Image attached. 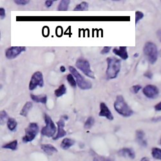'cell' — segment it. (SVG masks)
Instances as JSON below:
<instances>
[{
  "label": "cell",
  "mask_w": 161,
  "mask_h": 161,
  "mask_svg": "<svg viewBox=\"0 0 161 161\" xmlns=\"http://www.w3.org/2000/svg\"><path fill=\"white\" fill-rule=\"evenodd\" d=\"M107 68L106 71V78L108 79H113L116 78L121 67V61L116 57H108L106 59Z\"/></svg>",
  "instance_id": "obj_1"
},
{
  "label": "cell",
  "mask_w": 161,
  "mask_h": 161,
  "mask_svg": "<svg viewBox=\"0 0 161 161\" xmlns=\"http://www.w3.org/2000/svg\"><path fill=\"white\" fill-rule=\"evenodd\" d=\"M113 106L116 111L122 117H129L133 114V110L126 102L124 97L121 95L117 96Z\"/></svg>",
  "instance_id": "obj_2"
},
{
  "label": "cell",
  "mask_w": 161,
  "mask_h": 161,
  "mask_svg": "<svg viewBox=\"0 0 161 161\" xmlns=\"http://www.w3.org/2000/svg\"><path fill=\"white\" fill-rule=\"evenodd\" d=\"M143 52L145 57L150 64L153 65L156 63L158 59L159 52L157 45L151 41L146 43L144 46Z\"/></svg>",
  "instance_id": "obj_3"
},
{
  "label": "cell",
  "mask_w": 161,
  "mask_h": 161,
  "mask_svg": "<svg viewBox=\"0 0 161 161\" xmlns=\"http://www.w3.org/2000/svg\"><path fill=\"white\" fill-rule=\"evenodd\" d=\"M70 73L73 75L74 78L75 79L77 85H78L79 88L81 90H89L92 87L91 83L89 81L86 79L84 77L76 70L74 66H70L68 67Z\"/></svg>",
  "instance_id": "obj_4"
},
{
  "label": "cell",
  "mask_w": 161,
  "mask_h": 161,
  "mask_svg": "<svg viewBox=\"0 0 161 161\" xmlns=\"http://www.w3.org/2000/svg\"><path fill=\"white\" fill-rule=\"evenodd\" d=\"M44 122L46 126L41 129V135L47 137H53L57 130L54 122L47 114H44Z\"/></svg>",
  "instance_id": "obj_5"
},
{
  "label": "cell",
  "mask_w": 161,
  "mask_h": 161,
  "mask_svg": "<svg viewBox=\"0 0 161 161\" xmlns=\"http://www.w3.org/2000/svg\"><path fill=\"white\" fill-rule=\"evenodd\" d=\"M75 66L77 68H79L84 74L88 77V78L91 79H95L94 72L91 70L90 63L87 59L83 58H80L78 59L76 61Z\"/></svg>",
  "instance_id": "obj_6"
},
{
  "label": "cell",
  "mask_w": 161,
  "mask_h": 161,
  "mask_svg": "<svg viewBox=\"0 0 161 161\" xmlns=\"http://www.w3.org/2000/svg\"><path fill=\"white\" fill-rule=\"evenodd\" d=\"M38 132H39V126L37 124L36 122H31L25 129V135L23 137V141L24 142L32 141Z\"/></svg>",
  "instance_id": "obj_7"
},
{
  "label": "cell",
  "mask_w": 161,
  "mask_h": 161,
  "mask_svg": "<svg viewBox=\"0 0 161 161\" xmlns=\"http://www.w3.org/2000/svg\"><path fill=\"white\" fill-rule=\"evenodd\" d=\"M44 85L43 75L41 72H36L32 76L29 83V90H34L36 87H43Z\"/></svg>",
  "instance_id": "obj_8"
},
{
  "label": "cell",
  "mask_w": 161,
  "mask_h": 161,
  "mask_svg": "<svg viewBox=\"0 0 161 161\" xmlns=\"http://www.w3.org/2000/svg\"><path fill=\"white\" fill-rule=\"evenodd\" d=\"M143 94L148 99H154L159 95V89L157 86L148 85L142 89Z\"/></svg>",
  "instance_id": "obj_9"
},
{
  "label": "cell",
  "mask_w": 161,
  "mask_h": 161,
  "mask_svg": "<svg viewBox=\"0 0 161 161\" xmlns=\"http://www.w3.org/2000/svg\"><path fill=\"white\" fill-rule=\"evenodd\" d=\"M25 50L26 48L25 47H12L6 50L5 56L7 59H13Z\"/></svg>",
  "instance_id": "obj_10"
},
{
  "label": "cell",
  "mask_w": 161,
  "mask_h": 161,
  "mask_svg": "<svg viewBox=\"0 0 161 161\" xmlns=\"http://www.w3.org/2000/svg\"><path fill=\"white\" fill-rule=\"evenodd\" d=\"M99 116L105 117L109 121H113L114 119L112 112L104 103H101L100 104V112L99 113Z\"/></svg>",
  "instance_id": "obj_11"
},
{
  "label": "cell",
  "mask_w": 161,
  "mask_h": 161,
  "mask_svg": "<svg viewBox=\"0 0 161 161\" xmlns=\"http://www.w3.org/2000/svg\"><path fill=\"white\" fill-rule=\"evenodd\" d=\"M65 121L64 119H60L57 122V125L58 126V132L56 135L53 137V140H57L60 138H62L66 135V132L64 129L65 127Z\"/></svg>",
  "instance_id": "obj_12"
},
{
  "label": "cell",
  "mask_w": 161,
  "mask_h": 161,
  "mask_svg": "<svg viewBox=\"0 0 161 161\" xmlns=\"http://www.w3.org/2000/svg\"><path fill=\"white\" fill-rule=\"evenodd\" d=\"M145 136L146 134L144 132L142 129H138L136 131L135 133V137H136V140L141 146L142 147H147L148 142L146 139H145Z\"/></svg>",
  "instance_id": "obj_13"
},
{
  "label": "cell",
  "mask_w": 161,
  "mask_h": 161,
  "mask_svg": "<svg viewBox=\"0 0 161 161\" xmlns=\"http://www.w3.org/2000/svg\"><path fill=\"white\" fill-rule=\"evenodd\" d=\"M118 154L122 157L129 158L130 159H134L136 157L134 150L132 148H124L119 150Z\"/></svg>",
  "instance_id": "obj_14"
},
{
  "label": "cell",
  "mask_w": 161,
  "mask_h": 161,
  "mask_svg": "<svg viewBox=\"0 0 161 161\" xmlns=\"http://www.w3.org/2000/svg\"><path fill=\"white\" fill-rule=\"evenodd\" d=\"M113 53L123 60H126L128 58L127 47H120L118 48H114L113 49Z\"/></svg>",
  "instance_id": "obj_15"
},
{
  "label": "cell",
  "mask_w": 161,
  "mask_h": 161,
  "mask_svg": "<svg viewBox=\"0 0 161 161\" xmlns=\"http://www.w3.org/2000/svg\"><path fill=\"white\" fill-rule=\"evenodd\" d=\"M41 148L44 151V153L49 155H52V154L57 152V150L56 147L50 144H43L41 145Z\"/></svg>",
  "instance_id": "obj_16"
},
{
  "label": "cell",
  "mask_w": 161,
  "mask_h": 161,
  "mask_svg": "<svg viewBox=\"0 0 161 161\" xmlns=\"http://www.w3.org/2000/svg\"><path fill=\"white\" fill-rule=\"evenodd\" d=\"M30 97L36 103H40L46 104L47 101V96L46 95H36L34 94H30Z\"/></svg>",
  "instance_id": "obj_17"
},
{
  "label": "cell",
  "mask_w": 161,
  "mask_h": 161,
  "mask_svg": "<svg viewBox=\"0 0 161 161\" xmlns=\"http://www.w3.org/2000/svg\"><path fill=\"white\" fill-rule=\"evenodd\" d=\"M75 144V141L73 139L65 138L61 143V148L63 150H68Z\"/></svg>",
  "instance_id": "obj_18"
},
{
  "label": "cell",
  "mask_w": 161,
  "mask_h": 161,
  "mask_svg": "<svg viewBox=\"0 0 161 161\" xmlns=\"http://www.w3.org/2000/svg\"><path fill=\"white\" fill-rule=\"evenodd\" d=\"M33 106V104L31 102H27L25 103V104L24 105V106L23 107L22 110H21L20 112V115L21 116H24V117H27V115L29 112V111L30 110V109H31L32 108Z\"/></svg>",
  "instance_id": "obj_19"
},
{
  "label": "cell",
  "mask_w": 161,
  "mask_h": 161,
  "mask_svg": "<svg viewBox=\"0 0 161 161\" xmlns=\"http://www.w3.org/2000/svg\"><path fill=\"white\" fill-rule=\"evenodd\" d=\"M151 154L155 160L161 161V148L158 147L153 148L151 151Z\"/></svg>",
  "instance_id": "obj_20"
},
{
  "label": "cell",
  "mask_w": 161,
  "mask_h": 161,
  "mask_svg": "<svg viewBox=\"0 0 161 161\" xmlns=\"http://www.w3.org/2000/svg\"><path fill=\"white\" fill-rule=\"evenodd\" d=\"M6 124L7 127H8L11 131H14L18 126V122L14 118H9L8 120H7Z\"/></svg>",
  "instance_id": "obj_21"
},
{
  "label": "cell",
  "mask_w": 161,
  "mask_h": 161,
  "mask_svg": "<svg viewBox=\"0 0 161 161\" xmlns=\"http://www.w3.org/2000/svg\"><path fill=\"white\" fill-rule=\"evenodd\" d=\"M70 1H67V0H62V1L60 2V3L58 5L57 10L59 11H68V8L69 5H70Z\"/></svg>",
  "instance_id": "obj_22"
},
{
  "label": "cell",
  "mask_w": 161,
  "mask_h": 161,
  "mask_svg": "<svg viewBox=\"0 0 161 161\" xmlns=\"http://www.w3.org/2000/svg\"><path fill=\"white\" fill-rule=\"evenodd\" d=\"M66 92V88L65 85H61L58 88H57L55 91L54 94L56 95V97H59L65 94Z\"/></svg>",
  "instance_id": "obj_23"
},
{
  "label": "cell",
  "mask_w": 161,
  "mask_h": 161,
  "mask_svg": "<svg viewBox=\"0 0 161 161\" xmlns=\"http://www.w3.org/2000/svg\"><path fill=\"white\" fill-rule=\"evenodd\" d=\"M18 141L17 140H14L12 142H11L8 144H5L3 145L2 148H5V149H9V150H16L18 148Z\"/></svg>",
  "instance_id": "obj_24"
},
{
  "label": "cell",
  "mask_w": 161,
  "mask_h": 161,
  "mask_svg": "<svg viewBox=\"0 0 161 161\" xmlns=\"http://www.w3.org/2000/svg\"><path fill=\"white\" fill-rule=\"evenodd\" d=\"M89 7V5L87 2H82L80 4L77 5L74 11H88Z\"/></svg>",
  "instance_id": "obj_25"
},
{
  "label": "cell",
  "mask_w": 161,
  "mask_h": 161,
  "mask_svg": "<svg viewBox=\"0 0 161 161\" xmlns=\"http://www.w3.org/2000/svg\"><path fill=\"white\" fill-rule=\"evenodd\" d=\"M95 123V119L93 117H89L87 118L85 125H84V127H85V129H90L91 127L94 126Z\"/></svg>",
  "instance_id": "obj_26"
},
{
  "label": "cell",
  "mask_w": 161,
  "mask_h": 161,
  "mask_svg": "<svg viewBox=\"0 0 161 161\" xmlns=\"http://www.w3.org/2000/svg\"><path fill=\"white\" fill-rule=\"evenodd\" d=\"M93 161H114V159L109 157H104L96 155L94 156Z\"/></svg>",
  "instance_id": "obj_27"
},
{
  "label": "cell",
  "mask_w": 161,
  "mask_h": 161,
  "mask_svg": "<svg viewBox=\"0 0 161 161\" xmlns=\"http://www.w3.org/2000/svg\"><path fill=\"white\" fill-rule=\"evenodd\" d=\"M66 79H67V81L69 83V84L72 87H76V85H77V83H76V81L75 79H74V77L73 76V75L72 74H68L66 77Z\"/></svg>",
  "instance_id": "obj_28"
},
{
  "label": "cell",
  "mask_w": 161,
  "mask_h": 161,
  "mask_svg": "<svg viewBox=\"0 0 161 161\" xmlns=\"http://www.w3.org/2000/svg\"><path fill=\"white\" fill-rule=\"evenodd\" d=\"M144 15L141 11H137L135 12V25L137 24V23L140 20L143 19Z\"/></svg>",
  "instance_id": "obj_29"
},
{
  "label": "cell",
  "mask_w": 161,
  "mask_h": 161,
  "mask_svg": "<svg viewBox=\"0 0 161 161\" xmlns=\"http://www.w3.org/2000/svg\"><path fill=\"white\" fill-rule=\"evenodd\" d=\"M8 117V115H7V113L5 111L3 110L1 112V117H0V119H1V125H4L5 123V122L6 121V119Z\"/></svg>",
  "instance_id": "obj_30"
},
{
  "label": "cell",
  "mask_w": 161,
  "mask_h": 161,
  "mask_svg": "<svg viewBox=\"0 0 161 161\" xmlns=\"http://www.w3.org/2000/svg\"><path fill=\"white\" fill-rule=\"evenodd\" d=\"M142 89V87L139 85H133L130 90H131L132 92L136 94L139 93V91Z\"/></svg>",
  "instance_id": "obj_31"
},
{
  "label": "cell",
  "mask_w": 161,
  "mask_h": 161,
  "mask_svg": "<svg viewBox=\"0 0 161 161\" xmlns=\"http://www.w3.org/2000/svg\"><path fill=\"white\" fill-rule=\"evenodd\" d=\"M29 2L30 1H27V0H16V1H14L15 3L19 5H25L29 3Z\"/></svg>",
  "instance_id": "obj_32"
},
{
  "label": "cell",
  "mask_w": 161,
  "mask_h": 161,
  "mask_svg": "<svg viewBox=\"0 0 161 161\" xmlns=\"http://www.w3.org/2000/svg\"><path fill=\"white\" fill-rule=\"evenodd\" d=\"M110 47H103V49H102V50L101 51V54H107V53H108L111 50Z\"/></svg>",
  "instance_id": "obj_33"
},
{
  "label": "cell",
  "mask_w": 161,
  "mask_h": 161,
  "mask_svg": "<svg viewBox=\"0 0 161 161\" xmlns=\"http://www.w3.org/2000/svg\"><path fill=\"white\" fill-rule=\"evenodd\" d=\"M144 76L148 78V79H152L153 78V74L151 71H146L144 74Z\"/></svg>",
  "instance_id": "obj_34"
},
{
  "label": "cell",
  "mask_w": 161,
  "mask_h": 161,
  "mask_svg": "<svg viewBox=\"0 0 161 161\" xmlns=\"http://www.w3.org/2000/svg\"><path fill=\"white\" fill-rule=\"evenodd\" d=\"M154 109L157 112H161V101L156 104L154 106Z\"/></svg>",
  "instance_id": "obj_35"
},
{
  "label": "cell",
  "mask_w": 161,
  "mask_h": 161,
  "mask_svg": "<svg viewBox=\"0 0 161 161\" xmlns=\"http://www.w3.org/2000/svg\"><path fill=\"white\" fill-rule=\"evenodd\" d=\"M5 11L3 8H0V17L2 19H3L5 17Z\"/></svg>",
  "instance_id": "obj_36"
},
{
  "label": "cell",
  "mask_w": 161,
  "mask_h": 161,
  "mask_svg": "<svg viewBox=\"0 0 161 161\" xmlns=\"http://www.w3.org/2000/svg\"><path fill=\"white\" fill-rule=\"evenodd\" d=\"M151 121L153 122H156V123H157V122H161V116H156V117H153L151 119Z\"/></svg>",
  "instance_id": "obj_37"
},
{
  "label": "cell",
  "mask_w": 161,
  "mask_h": 161,
  "mask_svg": "<svg viewBox=\"0 0 161 161\" xmlns=\"http://www.w3.org/2000/svg\"><path fill=\"white\" fill-rule=\"evenodd\" d=\"M53 2H54V1H51V0H49V1H46L45 2V5L47 6V7H50L51 5L53 4Z\"/></svg>",
  "instance_id": "obj_38"
},
{
  "label": "cell",
  "mask_w": 161,
  "mask_h": 161,
  "mask_svg": "<svg viewBox=\"0 0 161 161\" xmlns=\"http://www.w3.org/2000/svg\"><path fill=\"white\" fill-rule=\"evenodd\" d=\"M157 37H158L159 40L161 42V29L157 30Z\"/></svg>",
  "instance_id": "obj_39"
},
{
  "label": "cell",
  "mask_w": 161,
  "mask_h": 161,
  "mask_svg": "<svg viewBox=\"0 0 161 161\" xmlns=\"http://www.w3.org/2000/svg\"><path fill=\"white\" fill-rule=\"evenodd\" d=\"M141 161H153V160H151L148 157H142L141 160Z\"/></svg>",
  "instance_id": "obj_40"
},
{
  "label": "cell",
  "mask_w": 161,
  "mask_h": 161,
  "mask_svg": "<svg viewBox=\"0 0 161 161\" xmlns=\"http://www.w3.org/2000/svg\"><path fill=\"white\" fill-rule=\"evenodd\" d=\"M60 71H61V72H65L66 71L65 67L64 66H61L60 67Z\"/></svg>",
  "instance_id": "obj_41"
},
{
  "label": "cell",
  "mask_w": 161,
  "mask_h": 161,
  "mask_svg": "<svg viewBox=\"0 0 161 161\" xmlns=\"http://www.w3.org/2000/svg\"><path fill=\"white\" fill-rule=\"evenodd\" d=\"M138 56H139V53H135V54L133 55V57H137Z\"/></svg>",
  "instance_id": "obj_42"
},
{
  "label": "cell",
  "mask_w": 161,
  "mask_h": 161,
  "mask_svg": "<svg viewBox=\"0 0 161 161\" xmlns=\"http://www.w3.org/2000/svg\"><path fill=\"white\" fill-rule=\"evenodd\" d=\"M63 119H65V120H67V119H68V117H67V116H63Z\"/></svg>",
  "instance_id": "obj_43"
},
{
  "label": "cell",
  "mask_w": 161,
  "mask_h": 161,
  "mask_svg": "<svg viewBox=\"0 0 161 161\" xmlns=\"http://www.w3.org/2000/svg\"><path fill=\"white\" fill-rule=\"evenodd\" d=\"M159 56L161 57V49H160V51L159 52Z\"/></svg>",
  "instance_id": "obj_44"
},
{
  "label": "cell",
  "mask_w": 161,
  "mask_h": 161,
  "mask_svg": "<svg viewBox=\"0 0 161 161\" xmlns=\"http://www.w3.org/2000/svg\"><path fill=\"white\" fill-rule=\"evenodd\" d=\"M160 144H161V139H160Z\"/></svg>",
  "instance_id": "obj_45"
},
{
  "label": "cell",
  "mask_w": 161,
  "mask_h": 161,
  "mask_svg": "<svg viewBox=\"0 0 161 161\" xmlns=\"http://www.w3.org/2000/svg\"><path fill=\"white\" fill-rule=\"evenodd\" d=\"M160 2H161V1H160Z\"/></svg>",
  "instance_id": "obj_46"
}]
</instances>
